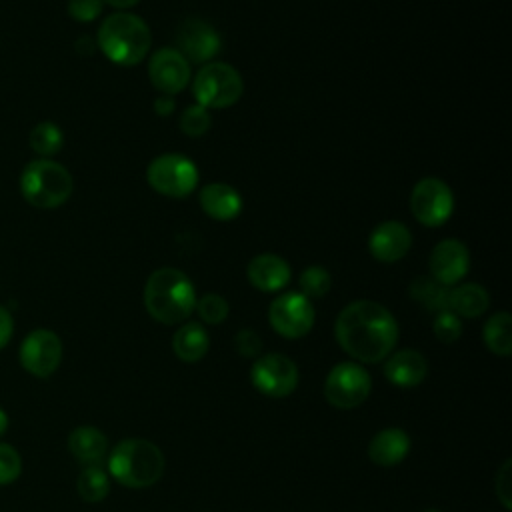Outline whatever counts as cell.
Instances as JSON below:
<instances>
[{
    "mask_svg": "<svg viewBox=\"0 0 512 512\" xmlns=\"http://www.w3.org/2000/svg\"><path fill=\"white\" fill-rule=\"evenodd\" d=\"M334 336L340 348L362 364L382 362L398 342V322L392 312L374 300L346 304L336 322Z\"/></svg>",
    "mask_w": 512,
    "mask_h": 512,
    "instance_id": "cell-1",
    "label": "cell"
},
{
    "mask_svg": "<svg viewBox=\"0 0 512 512\" xmlns=\"http://www.w3.org/2000/svg\"><path fill=\"white\" fill-rule=\"evenodd\" d=\"M142 300L146 312L156 322L180 324L194 312L196 288L182 270L164 266L148 276Z\"/></svg>",
    "mask_w": 512,
    "mask_h": 512,
    "instance_id": "cell-2",
    "label": "cell"
},
{
    "mask_svg": "<svg viewBox=\"0 0 512 512\" xmlns=\"http://www.w3.org/2000/svg\"><path fill=\"white\" fill-rule=\"evenodd\" d=\"M150 44L152 32L144 18L124 10L106 16L96 34L100 52L118 66L140 64L148 56Z\"/></svg>",
    "mask_w": 512,
    "mask_h": 512,
    "instance_id": "cell-3",
    "label": "cell"
},
{
    "mask_svg": "<svg viewBox=\"0 0 512 512\" xmlns=\"http://www.w3.org/2000/svg\"><path fill=\"white\" fill-rule=\"evenodd\" d=\"M108 472L122 486L148 488L162 478L164 454L150 440L128 438L112 448Z\"/></svg>",
    "mask_w": 512,
    "mask_h": 512,
    "instance_id": "cell-4",
    "label": "cell"
},
{
    "mask_svg": "<svg viewBox=\"0 0 512 512\" xmlns=\"http://www.w3.org/2000/svg\"><path fill=\"white\" fill-rule=\"evenodd\" d=\"M74 190L72 174L66 166L50 158H38L26 164L20 174V192L36 208H58Z\"/></svg>",
    "mask_w": 512,
    "mask_h": 512,
    "instance_id": "cell-5",
    "label": "cell"
},
{
    "mask_svg": "<svg viewBox=\"0 0 512 512\" xmlns=\"http://www.w3.org/2000/svg\"><path fill=\"white\" fill-rule=\"evenodd\" d=\"M244 92L240 72L226 62H206L192 78V94L196 104L206 110L234 106Z\"/></svg>",
    "mask_w": 512,
    "mask_h": 512,
    "instance_id": "cell-6",
    "label": "cell"
},
{
    "mask_svg": "<svg viewBox=\"0 0 512 512\" xmlns=\"http://www.w3.org/2000/svg\"><path fill=\"white\" fill-rule=\"evenodd\" d=\"M200 174L194 164L184 154L166 152L156 156L146 168V182L150 188L168 198H186L198 186Z\"/></svg>",
    "mask_w": 512,
    "mask_h": 512,
    "instance_id": "cell-7",
    "label": "cell"
},
{
    "mask_svg": "<svg viewBox=\"0 0 512 512\" xmlns=\"http://www.w3.org/2000/svg\"><path fill=\"white\" fill-rule=\"evenodd\" d=\"M410 212L422 226H442L454 212L452 188L434 176L418 180L410 192Z\"/></svg>",
    "mask_w": 512,
    "mask_h": 512,
    "instance_id": "cell-8",
    "label": "cell"
},
{
    "mask_svg": "<svg viewBox=\"0 0 512 512\" xmlns=\"http://www.w3.org/2000/svg\"><path fill=\"white\" fill-rule=\"evenodd\" d=\"M372 390V378L358 362L336 364L324 382V396L328 404L340 410L360 406Z\"/></svg>",
    "mask_w": 512,
    "mask_h": 512,
    "instance_id": "cell-9",
    "label": "cell"
},
{
    "mask_svg": "<svg viewBox=\"0 0 512 512\" xmlns=\"http://www.w3.org/2000/svg\"><path fill=\"white\" fill-rule=\"evenodd\" d=\"M314 306L300 292H284L270 302L268 322L282 338L296 340L306 336L314 326Z\"/></svg>",
    "mask_w": 512,
    "mask_h": 512,
    "instance_id": "cell-10",
    "label": "cell"
},
{
    "mask_svg": "<svg viewBox=\"0 0 512 512\" xmlns=\"http://www.w3.org/2000/svg\"><path fill=\"white\" fill-rule=\"evenodd\" d=\"M250 380L262 394L284 398L298 386V368L294 360L284 354H260L250 368Z\"/></svg>",
    "mask_w": 512,
    "mask_h": 512,
    "instance_id": "cell-11",
    "label": "cell"
},
{
    "mask_svg": "<svg viewBox=\"0 0 512 512\" xmlns=\"http://www.w3.org/2000/svg\"><path fill=\"white\" fill-rule=\"evenodd\" d=\"M62 360V340L48 328L32 330L20 344V364L26 372L46 378L56 372Z\"/></svg>",
    "mask_w": 512,
    "mask_h": 512,
    "instance_id": "cell-12",
    "label": "cell"
},
{
    "mask_svg": "<svg viewBox=\"0 0 512 512\" xmlns=\"http://www.w3.org/2000/svg\"><path fill=\"white\" fill-rule=\"evenodd\" d=\"M220 34L212 24L198 16H190L176 28V50L188 64H206L220 52Z\"/></svg>",
    "mask_w": 512,
    "mask_h": 512,
    "instance_id": "cell-13",
    "label": "cell"
},
{
    "mask_svg": "<svg viewBox=\"0 0 512 512\" xmlns=\"http://www.w3.org/2000/svg\"><path fill=\"white\" fill-rule=\"evenodd\" d=\"M148 78L164 96H176L188 88L192 70L188 60L176 48H160L148 60Z\"/></svg>",
    "mask_w": 512,
    "mask_h": 512,
    "instance_id": "cell-14",
    "label": "cell"
},
{
    "mask_svg": "<svg viewBox=\"0 0 512 512\" xmlns=\"http://www.w3.org/2000/svg\"><path fill=\"white\" fill-rule=\"evenodd\" d=\"M428 268L434 280L450 288L454 284H460V280L468 274L470 252L464 242L456 238H444L432 248Z\"/></svg>",
    "mask_w": 512,
    "mask_h": 512,
    "instance_id": "cell-15",
    "label": "cell"
},
{
    "mask_svg": "<svg viewBox=\"0 0 512 512\" xmlns=\"http://www.w3.org/2000/svg\"><path fill=\"white\" fill-rule=\"evenodd\" d=\"M412 246V232L398 220L380 222L368 236L370 254L384 264L402 260Z\"/></svg>",
    "mask_w": 512,
    "mask_h": 512,
    "instance_id": "cell-16",
    "label": "cell"
},
{
    "mask_svg": "<svg viewBox=\"0 0 512 512\" xmlns=\"http://www.w3.org/2000/svg\"><path fill=\"white\" fill-rule=\"evenodd\" d=\"M248 282L260 292H278L288 286L292 270L288 262L278 254H258L246 266Z\"/></svg>",
    "mask_w": 512,
    "mask_h": 512,
    "instance_id": "cell-17",
    "label": "cell"
},
{
    "mask_svg": "<svg viewBox=\"0 0 512 512\" xmlns=\"http://www.w3.org/2000/svg\"><path fill=\"white\" fill-rule=\"evenodd\" d=\"M384 376L388 382L400 388L418 386L428 374L426 358L412 348H402L398 352H390L384 358Z\"/></svg>",
    "mask_w": 512,
    "mask_h": 512,
    "instance_id": "cell-18",
    "label": "cell"
},
{
    "mask_svg": "<svg viewBox=\"0 0 512 512\" xmlns=\"http://www.w3.org/2000/svg\"><path fill=\"white\" fill-rule=\"evenodd\" d=\"M200 208L206 216L218 222H230L242 212L240 192L224 182H210L200 190Z\"/></svg>",
    "mask_w": 512,
    "mask_h": 512,
    "instance_id": "cell-19",
    "label": "cell"
},
{
    "mask_svg": "<svg viewBox=\"0 0 512 512\" xmlns=\"http://www.w3.org/2000/svg\"><path fill=\"white\" fill-rule=\"evenodd\" d=\"M410 450V438L402 428H384L374 434L368 444V458L376 466H396L400 464Z\"/></svg>",
    "mask_w": 512,
    "mask_h": 512,
    "instance_id": "cell-20",
    "label": "cell"
},
{
    "mask_svg": "<svg viewBox=\"0 0 512 512\" xmlns=\"http://www.w3.org/2000/svg\"><path fill=\"white\" fill-rule=\"evenodd\" d=\"M68 450L84 466H94L106 458L108 440L94 426H78L68 436Z\"/></svg>",
    "mask_w": 512,
    "mask_h": 512,
    "instance_id": "cell-21",
    "label": "cell"
},
{
    "mask_svg": "<svg viewBox=\"0 0 512 512\" xmlns=\"http://www.w3.org/2000/svg\"><path fill=\"white\" fill-rule=\"evenodd\" d=\"M490 306V296L484 286L476 282L454 284L448 290V310L458 318H478Z\"/></svg>",
    "mask_w": 512,
    "mask_h": 512,
    "instance_id": "cell-22",
    "label": "cell"
},
{
    "mask_svg": "<svg viewBox=\"0 0 512 512\" xmlns=\"http://www.w3.org/2000/svg\"><path fill=\"white\" fill-rule=\"evenodd\" d=\"M210 348L208 332L200 322H184L172 336V350L182 362H198Z\"/></svg>",
    "mask_w": 512,
    "mask_h": 512,
    "instance_id": "cell-23",
    "label": "cell"
},
{
    "mask_svg": "<svg viewBox=\"0 0 512 512\" xmlns=\"http://www.w3.org/2000/svg\"><path fill=\"white\" fill-rule=\"evenodd\" d=\"M448 290V286L440 284L432 276H418L408 286L410 298L434 314L448 310Z\"/></svg>",
    "mask_w": 512,
    "mask_h": 512,
    "instance_id": "cell-24",
    "label": "cell"
},
{
    "mask_svg": "<svg viewBox=\"0 0 512 512\" xmlns=\"http://www.w3.org/2000/svg\"><path fill=\"white\" fill-rule=\"evenodd\" d=\"M486 348L496 356H510L512 352V318L508 312L500 310L492 314L482 330Z\"/></svg>",
    "mask_w": 512,
    "mask_h": 512,
    "instance_id": "cell-25",
    "label": "cell"
},
{
    "mask_svg": "<svg viewBox=\"0 0 512 512\" xmlns=\"http://www.w3.org/2000/svg\"><path fill=\"white\" fill-rule=\"evenodd\" d=\"M76 490L84 502H100L106 498L110 490V480L104 468L100 464L84 466L76 480Z\"/></svg>",
    "mask_w": 512,
    "mask_h": 512,
    "instance_id": "cell-26",
    "label": "cell"
},
{
    "mask_svg": "<svg viewBox=\"0 0 512 512\" xmlns=\"http://www.w3.org/2000/svg\"><path fill=\"white\" fill-rule=\"evenodd\" d=\"M28 140H30V148L40 158H50V156L60 152V148L64 144V134H62L58 124H54L50 120H44V122H38L32 128Z\"/></svg>",
    "mask_w": 512,
    "mask_h": 512,
    "instance_id": "cell-27",
    "label": "cell"
},
{
    "mask_svg": "<svg viewBox=\"0 0 512 512\" xmlns=\"http://www.w3.org/2000/svg\"><path fill=\"white\" fill-rule=\"evenodd\" d=\"M298 286H300V294H304L308 300L324 298L332 288V276L324 266L312 264L302 270L298 278Z\"/></svg>",
    "mask_w": 512,
    "mask_h": 512,
    "instance_id": "cell-28",
    "label": "cell"
},
{
    "mask_svg": "<svg viewBox=\"0 0 512 512\" xmlns=\"http://www.w3.org/2000/svg\"><path fill=\"white\" fill-rule=\"evenodd\" d=\"M212 118H210V110L202 108L200 104H190L182 110L180 118H178V126L180 130L188 136V138H200L210 130Z\"/></svg>",
    "mask_w": 512,
    "mask_h": 512,
    "instance_id": "cell-29",
    "label": "cell"
},
{
    "mask_svg": "<svg viewBox=\"0 0 512 512\" xmlns=\"http://www.w3.org/2000/svg\"><path fill=\"white\" fill-rule=\"evenodd\" d=\"M194 310L204 324H220L228 318L230 308H228V302L220 294L208 292V294L196 298Z\"/></svg>",
    "mask_w": 512,
    "mask_h": 512,
    "instance_id": "cell-30",
    "label": "cell"
},
{
    "mask_svg": "<svg viewBox=\"0 0 512 512\" xmlns=\"http://www.w3.org/2000/svg\"><path fill=\"white\" fill-rule=\"evenodd\" d=\"M432 330H434V336L444 342V344H452L460 338L462 334V320L450 312V310H442L436 314L434 318V324H432Z\"/></svg>",
    "mask_w": 512,
    "mask_h": 512,
    "instance_id": "cell-31",
    "label": "cell"
},
{
    "mask_svg": "<svg viewBox=\"0 0 512 512\" xmlns=\"http://www.w3.org/2000/svg\"><path fill=\"white\" fill-rule=\"evenodd\" d=\"M22 472V458L10 444H0V486L12 484Z\"/></svg>",
    "mask_w": 512,
    "mask_h": 512,
    "instance_id": "cell-32",
    "label": "cell"
},
{
    "mask_svg": "<svg viewBox=\"0 0 512 512\" xmlns=\"http://www.w3.org/2000/svg\"><path fill=\"white\" fill-rule=\"evenodd\" d=\"M494 490L498 500L502 502V506L506 510L512 508V460H504V464L498 468L496 472V480H494Z\"/></svg>",
    "mask_w": 512,
    "mask_h": 512,
    "instance_id": "cell-33",
    "label": "cell"
},
{
    "mask_svg": "<svg viewBox=\"0 0 512 512\" xmlns=\"http://www.w3.org/2000/svg\"><path fill=\"white\" fill-rule=\"evenodd\" d=\"M234 346L236 352L244 358H258L262 352V340L252 328H242L234 336Z\"/></svg>",
    "mask_w": 512,
    "mask_h": 512,
    "instance_id": "cell-34",
    "label": "cell"
},
{
    "mask_svg": "<svg viewBox=\"0 0 512 512\" xmlns=\"http://www.w3.org/2000/svg\"><path fill=\"white\" fill-rule=\"evenodd\" d=\"M102 0H68V14L78 22H92L102 14Z\"/></svg>",
    "mask_w": 512,
    "mask_h": 512,
    "instance_id": "cell-35",
    "label": "cell"
},
{
    "mask_svg": "<svg viewBox=\"0 0 512 512\" xmlns=\"http://www.w3.org/2000/svg\"><path fill=\"white\" fill-rule=\"evenodd\" d=\"M12 332H14L12 314L4 306H0V350L8 344V340L12 338Z\"/></svg>",
    "mask_w": 512,
    "mask_h": 512,
    "instance_id": "cell-36",
    "label": "cell"
},
{
    "mask_svg": "<svg viewBox=\"0 0 512 512\" xmlns=\"http://www.w3.org/2000/svg\"><path fill=\"white\" fill-rule=\"evenodd\" d=\"M154 112L158 116H170L174 112V100L172 96H164L160 94L156 100H154Z\"/></svg>",
    "mask_w": 512,
    "mask_h": 512,
    "instance_id": "cell-37",
    "label": "cell"
},
{
    "mask_svg": "<svg viewBox=\"0 0 512 512\" xmlns=\"http://www.w3.org/2000/svg\"><path fill=\"white\" fill-rule=\"evenodd\" d=\"M104 4L112 6V8H118V10H124V8H130L134 4H138L140 0H102Z\"/></svg>",
    "mask_w": 512,
    "mask_h": 512,
    "instance_id": "cell-38",
    "label": "cell"
},
{
    "mask_svg": "<svg viewBox=\"0 0 512 512\" xmlns=\"http://www.w3.org/2000/svg\"><path fill=\"white\" fill-rule=\"evenodd\" d=\"M6 428H8V416H6V412L0 408V436L6 432Z\"/></svg>",
    "mask_w": 512,
    "mask_h": 512,
    "instance_id": "cell-39",
    "label": "cell"
},
{
    "mask_svg": "<svg viewBox=\"0 0 512 512\" xmlns=\"http://www.w3.org/2000/svg\"><path fill=\"white\" fill-rule=\"evenodd\" d=\"M422 512H440V510H436V508H428V510H422Z\"/></svg>",
    "mask_w": 512,
    "mask_h": 512,
    "instance_id": "cell-40",
    "label": "cell"
}]
</instances>
